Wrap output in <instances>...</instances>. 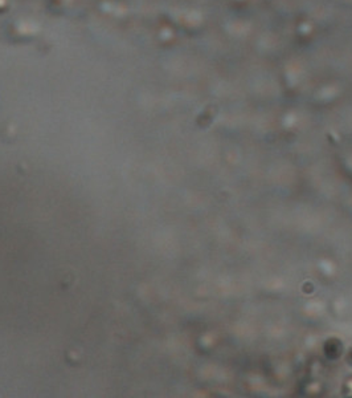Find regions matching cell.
Here are the masks:
<instances>
[{
  "mask_svg": "<svg viewBox=\"0 0 352 398\" xmlns=\"http://www.w3.org/2000/svg\"><path fill=\"white\" fill-rule=\"evenodd\" d=\"M7 8V2L6 0H0V13L4 12Z\"/></svg>",
  "mask_w": 352,
  "mask_h": 398,
  "instance_id": "obj_1",
  "label": "cell"
}]
</instances>
